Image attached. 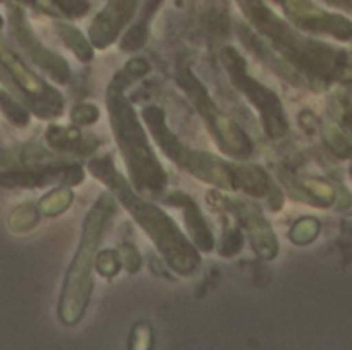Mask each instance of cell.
<instances>
[{
  "instance_id": "obj_13",
  "label": "cell",
  "mask_w": 352,
  "mask_h": 350,
  "mask_svg": "<svg viewBox=\"0 0 352 350\" xmlns=\"http://www.w3.org/2000/svg\"><path fill=\"white\" fill-rule=\"evenodd\" d=\"M163 204L167 206H175V208H182L184 212V221H186V229L190 233V239L192 243L200 250V252H212L214 250V237H212V231L208 229L206 221H204V215L200 212L198 204L184 192H165L161 198H159Z\"/></svg>"
},
{
  "instance_id": "obj_9",
  "label": "cell",
  "mask_w": 352,
  "mask_h": 350,
  "mask_svg": "<svg viewBox=\"0 0 352 350\" xmlns=\"http://www.w3.org/2000/svg\"><path fill=\"white\" fill-rule=\"evenodd\" d=\"M6 17H8V29H10L12 39L16 41L19 47H23V52L29 56V60L37 68H41L54 83L66 85L70 80V66L66 64V60L62 56L47 50L37 39V35L33 33L23 8L19 4H8Z\"/></svg>"
},
{
  "instance_id": "obj_11",
  "label": "cell",
  "mask_w": 352,
  "mask_h": 350,
  "mask_svg": "<svg viewBox=\"0 0 352 350\" xmlns=\"http://www.w3.org/2000/svg\"><path fill=\"white\" fill-rule=\"evenodd\" d=\"M289 17L305 31L311 33H328L342 41L352 39V23L346 17L326 12L318 8L311 0H283Z\"/></svg>"
},
{
  "instance_id": "obj_1",
  "label": "cell",
  "mask_w": 352,
  "mask_h": 350,
  "mask_svg": "<svg viewBox=\"0 0 352 350\" xmlns=\"http://www.w3.org/2000/svg\"><path fill=\"white\" fill-rule=\"evenodd\" d=\"M148 70L151 66L144 58H132L126 62V66L113 74L107 87L105 105L113 138L128 169L130 184L138 194L146 198H161L167 188V171L148 144V130L142 128L134 105L124 93L128 85L144 76Z\"/></svg>"
},
{
  "instance_id": "obj_24",
  "label": "cell",
  "mask_w": 352,
  "mask_h": 350,
  "mask_svg": "<svg viewBox=\"0 0 352 350\" xmlns=\"http://www.w3.org/2000/svg\"><path fill=\"white\" fill-rule=\"evenodd\" d=\"M95 268H97L99 274L105 276V278L116 276L118 270L122 268V256H120V252H116V250H105V252L97 254Z\"/></svg>"
},
{
  "instance_id": "obj_3",
  "label": "cell",
  "mask_w": 352,
  "mask_h": 350,
  "mask_svg": "<svg viewBox=\"0 0 352 350\" xmlns=\"http://www.w3.org/2000/svg\"><path fill=\"white\" fill-rule=\"evenodd\" d=\"M116 215V198L111 194L99 196V200L91 206L82 233L80 243L74 252V258L68 266L60 303H58V318L64 326H76L85 316L91 295H93V268L99 254V245L103 235Z\"/></svg>"
},
{
  "instance_id": "obj_21",
  "label": "cell",
  "mask_w": 352,
  "mask_h": 350,
  "mask_svg": "<svg viewBox=\"0 0 352 350\" xmlns=\"http://www.w3.org/2000/svg\"><path fill=\"white\" fill-rule=\"evenodd\" d=\"M72 200H74V196H72L70 186H58L56 190H52L47 196H43L39 200L37 210L47 217H58L72 204Z\"/></svg>"
},
{
  "instance_id": "obj_10",
  "label": "cell",
  "mask_w": 352,
  "mask_h": 350,
  "mask_svg": "<svg viewBox=\"0 0 352 350\" xmlns=\"http://www.w3.org/2000/svg\"><path fill=\"white\" fill-rule=\"evenodd\" d=\"M142 0H107L89 27V41L95 50H107L128 29Z\"/></svg>"
},
{
  "instance_id": "obj_19",
  "label": "cell",
  "mask_w": 352,
  "mask_h": 350,
  "mask_svg": "<svg viewBox=\"0 0 352 350\" xmlns=\"http://www.w3.org/2000/svg\"><path fill=\"white\" fill-rule=\"evenodd\" d=\"M62 41L66 43V47H70V52L80 60V62H91L93 56H95V47L93 43L89 41V37H85L74 25L70 23H58L56 25Z\"/></svg>"
},
{
  "instance_id": "obj_7",
  "label": "cell",
  "mask_w": 352,
  "mask_h": 350,
  "mask_svg": "<svg viewBox=\"0 0 352 350\" xmlns=\"http://www.w3.org/2000/svg\"><path fill=\"white\" fill-rule=\"evenodd\" d=\"M177 85L184 89V93L190 97V101L194 103V107L198 109V113L202 116L204 124L208 126L210 134L214 136V140L219 142V146L233 159H248L254 153V144L250 140V136L231 120L227 118L217 103L212 101V97L208 95L206 87L200 83V78L190 70V68H179L177 70Z\"/></svg>"
},
{
  "instance_id": "obj_2",
  "label": "cell",
  "mask_w": 352,
  "mask_h": 350,
  "mask_svg": "<svg viewBox=\"0 0 352 350\" xmlns=\"http://www.w3.org/2000/svg\"><path fill=\"white\" fill-rule=\"evenodd\" d=\"M87 169L97 182H101L111 192L116 202H120L138 223V227L151 237L153 245L159 250L171 270L182 276H188L198 268V248L190 243V239L182 233V229L173 223L169 215H165L157 204H153L151 200H146V196L134 190V186L116 169L111 155L93 157L87 163Z\"/></svg>"
},
{
  "instance_id": "obj_16",
  "label": "cell",
  "mask_w": 352,
  "mask_h": 350,
  "mask_svg": "<svg viewBox=\"0 0 352 350\" xmlns=\"http://www.w3.org/2000/svg\"><path fill=\"white\" fill-rule=\"evenodd\" d=\"M12 2L19 6H31L37 12H43L54 19H80L89 12V0H0Z\"/></svg>"
},
{
  "instance_id": "obj_22",
  "label": "cell",
  "mask_w": 352,
  "mask_h": 350,
  "mask_svg": "<svg viewBox=\"0 0 352 350\" xmlns=\"http://www.w3.org/2000/svg\"><path fill=\"white\" fill-rule=\"evenodd\" d=\"M324 140H326V144L330 146V151H332L336 157H340V159H349V157H352V142L340 128H336V126H332V124L326 126V128H324Z\"/></svg>"
},
{
  "instance_id": "obj_6",
  "label": "cell",
  "mask_w": 352,
  "mask_h": 350,
  "mask_svg": "<svg viewBox=\"0 0 352 350\" xmlns=\"http://www.w3.org/2000/svg\"><path fill=\"white\" fill-rule=\"evenodd\" d=\"M85 182L82 165L68 161H50L37 149L0 155V188H43L78 186Z\"/></svg>"
},
{
  "instance_id": "obj_20",
  "label": "cell",
  "mask_w": 352,
  "mask_h": 350,
  "mask_svg": "<svg viewBox=\"0 0 352 350\" xmlns=\"http://www.w3.org/2000/svg\"><path fill=\"white\" fill-rule=\"evenodd\" d=\"M297 186V198H307L309 202H316L320 206H328L336 198V190L332 184L322 179H293Z\"/></svg>"
},
{
  "instance_id": "obj_29",
  "label": "cell",
  "mask_w": 352,
  "mask_h": 350,
  "mask_svg": "<svg viewBox=\"0 0 352 350\" xmlns=\"http://www.w3.org/2000/svg\"><path fill=\"white\" fill-rule=\"evenodd\" d=\"M118 252L122 256V266H126L128 272H138V268H140V256H138V252L134 248H130V245H124Z\"/></svg>"
},
{
  "instance_id": "obj_26",
  "label": "cell",
  "mask_w": 352,
  "mask_h": 350,
  "mask_svg": "<svg viewBox=\"0 0 352 350\" xmlns=\"http://www.w3.org/2000/svg\"><path fill=\"white\" fill-rule=\"evenodd\" d=\"M0 107L4 109V116H6L12 124L25 126V124L29 122V111H27L16 99H12L10 95H2V93H0Z\"/></svg>"
},
{
  "instance_id": "obj_25",
  "label": "cell",
  "mask_w": 352,
  "mask_h": 350,
  "mask_svg": "<svg viewBox=\"0 0 352 350\" xmlns=\"http://www.w3.org/2000/svg\"><path fill=\"white\" fill-rule=\"evenodd\" d=\"M35 225H37V210L29 204L16 208L14 215L10 217V229L14 233H25V231L33 229Z\"/></svg>"
},
{
  "instance_id": "obj_30",
  "label": "cell",
  "mask_w": 352,
  "mask_h": 350,
  "mask_svg": "<svg viewBox=\"0 0 352 350\" xmlns=\"http://www.w3.org/2000/svg\"><path fill=\"white\" fill-rule=\"evenodd\" d=\"M330 4H336V6H344V8H351L352 10V0H328Z\"/></svg>"
},
{
  "instance_id": "obj_17",
  "label": "cell",
  "mask_w": 352,
  "mask_h": 350,
  "mask_svg": "<svg viewBox=\"0 0 352 350\" xmlns=\"http://www.w3.org/2000/svg\"><path fill=\"white\" fill-rule=\"evenodd\" d=\"M233 167H235V177H237V190H241L250 196H256V198L268 196L274 190L270 175L262 167L245 165V163H239Z\"/></svg>"
},
{
  "instance_id": "obj_12",
  "label": "cell",
  "mask_w": 352,
  "mask_h": 350,
  "mask_svg": "<svg viewBox=\"0 0 352 350\" xmlns=\"http://www.w3.org/2000/svg\"><path fill=\"white\" fill-rule=\"evenodd\" d=\"M223 202L237 215V219L245 227L250 241H252L254 250L258 252V256L264 260H272L278 254V241H276V235L270 229L268 221L264 219V215L250 200H243V198L223 200Z\"/></svg>"
},
{
  "instance_id": "obj_14",
  "label": "cell",
  "mask_w": 352,
  "mask_h": 350,
  "mask_svg": "<svg viewBox=\"0 0 352 350\" xmlns=\"http://www.w3.org/2000/svg\"><path fill=\"white\" fill-rule=\"evenodd\" d=\"M239 33H241V39L243 43L254 52L258 54L264 62H268L270 68H274L283 78H287L289 83L297 85V87H305V85H314V80L301 70L297 68L291 60H287L276 47H270L268 43H264L258 35H254L248 27H239Z\"/></svg>"
},
{
  "instance_id": "obj_15",
  "label": "cell",
  "mask_w": 352,
  "mask_h": 350,
  "mask_svg": "<svg viewBox=\"0 0 352 350\" xmlns=\"http://www.w3.org/2000/svg\"><path fill=\"white\" fill-rule=\"evenodd\" d=\"M45 142L56 153H66V155H76V157H89L99 146V140L95 136L85 134L82 130L74 126L70 128L50 126L45 132Z\"/></svg>"
},
{
  "instance_id": "obj_5",
  "label": "cell",
  "mask_w": 352,
  "mask_h": 350,
  "mask_svg": "<svg viewBox=\"0 0 352 350\" xmlns=\"http://www.w3.org/2000/svg\"><path fill=\"white\" fill-rule=\"evenodd\" d=\"M0 83L12 99L39 120H58L64 116L66 103L62 93L39 78L4 39H0Z\"/></svg>"
},
{
  "instance_id": "obj_23",
  "label": "cell",
  "mask_w": 352,
  "mask_h": 350,
  "mask_svg": "<svg viewBox=\"0 0 352 350\" xmlns=\"http://www.w3.org/2000/svg\"><path fill=\"white\" fill-rule=\"evenodd\" d=\"M320 235V221L314 217H305L297 221L291 229V241L297 245H309Z\"/></svg>"
},
{
  "instance_id": "obj_18",
  "label": "cell",
  "mask_w": 352,
  "mask_h": 350,
  "mask_svg": "<svg viewBox=\"0 0 352 350\" xmlns=\"http://www.w3.org/2000/svg\"><path fill=\"white\" fill-rule=\"evenodd\" d=\"M163 0H146L142 6V14L138 17L136 23H132L120 37V50L124 52H136L146 43L148 37V23L155 14V10L161 6Z\"/></svg>"
},
{
  "instance_id": "obj_28",
  "label": "cell",
  "mask_w": 352,
  "mask_h": 350,
  "mask_svg": "<svg viewBox=\"0 0 352 350\" xmlns=\"http://www.w3.org/2000/svg\"><path fill=\"white\" fill-rule=\"evenodd\" d=\"M241 250V233L237 229H227L225 237L221 239V256L231 258Z\"/></svg>"
},
{
  "instance_id": "obj_4",
  "label": "cell",
  "mask_w": 352,
  "mask_h": 350,
  "mask_svg": "<svg viewBox=\"0 0 352 350\" xmlns=\"http://www.w3.org/2000/svg\"><path fill=\"white\" fill-rule=\"evenodd\" d=\"M142 120L153 136V140L159 144L161 153L173 161L177 167H182L184 171H188L190 175H194L200 182L212 184L221 190H237V177H235V167L223 163L219 157L204 153V151H196L186 146L167 126V118L165 111L157 105H146L142 107Z\"/></svg>"
},
{
  "instance_id": "obj_8",
  "label": "cell",
  "mask_w": 352,
  "mask_h": 350,
  "mask_svg": "<svg viewBox=\"0 0 352 350\" xmlns=\"http://www.w3.org/2000/svg\"><path fill=\"white\" fill-rule=\"evenodd\" d=\"M221 62H223L225 70L229 72L233 85L250 99V103L254 107H258L266 134L272 138L285 136L289 132V120H287L285 107H283L280 99L276 97V93L248 74L245 60L235 47H223Z\"/></svg>"
},
{
  "instance_id": "obj_27",
  "label": "cell",
  "mask_w": 352,
  "mask_h": 350,
  "mask_svg": "<svg viewBox=\"0 0 352 350\" xmlns=\"http://www.w3.org/2000/svg\"><path fill=\"white\" fill-rule=\"evenodd\" d=\"M70 120L74 126L78 128H87L91 124H95L99 120V109L95 105H89V103H82V105H76L72 107L70 111Z\"/></svg>"
}]
</instances>
